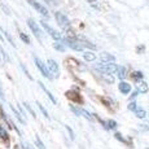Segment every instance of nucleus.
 I'll return each instance as SVG.
<instances>
[{
    "label": "nucleus",
    "mask_w": 149,
    "mask_h": 149,
    "mask_svg": "<svg viewBox=\"0 0 149 149\" xmlns=\"http://www.w3.org/2000/svg\"><path fill=\"white\" fill-rule=\"evenodd\" d=\"M117 127V122L116 121H113V119H109L108 121V128H116Z\"/></svg>",
    "instance_id": "obj_24"
},
{
    "label": "nucleus",
    "mask_w": 149,
    "mask_h": 149,
    "mask_svg": "<svg viewBox=\"0 0 149 149\" xmlns=\"http://www.w3.org/2000/svg\"><path fill=\"white\" fill-rule=\"evenodd\" d=\"M119 91H121L123 95H128L131 92V86L126 82H121L119 83Z\"/></svg>",
    "instance_id": "obj_13"
},
{
    "label": "nucleus",
    "mask_w": 149,
    "mask_h": 149,
    "mask_svg": "<svg viewBox=\"0 0 149 149\" xmlns=\"http://www.w3.org/2000/svg\"><path fill=\"white\" fill-rule=\"evenodd\" d=\"M135 114H136L137 118H140V119H143V118H145V117H147V111H145L143 108H137L135 110Z\"/></svg>",
    "instance_id": "obj_15"
},
{
    "label": "nucleus",
    "mask_w": 149,
    "mask_h": 149,
    "mask_svg": "<svg viewBox=\"0 0 149 149\" xmlns=\"http://www.w3.org/2000/svg\"><path fill=\"white\" fill-rule=\"evenodd\" d=\"M100 58H101L102 62H108V64H111V62L116 60V57H114L113 54L108 53V52H101V53H100Z\"/></svg>",
    "instance_id": "obj_12"
},
{
    "label": "nucleus",
    "mask_w": 149,
    "mask_h": 149,
    "mask_svg": "<svg viewBox=\"0 0 149 149\" xmlns=\"http://www.w3.org/2000/svg\"><path fill=\"white\" fill-rule=\"evenodd\" d=\"M116 137H117V139H118V140H121L122 143H127V141H126V140L122 137V135H121V134H119V132H117V134H116Z\"/></svg>",
    "instance_id": "obj_28"
},
{
    "label": "nucleus",
    "mask_w": 149,
    "mask_h": 149,
    "mask_svg": "<svg viewBox=\"0 0 149 149\" xmlns=\"http://www.w3.org/2000/svg\"><path fill=\"white\" fill-rule=\"evenodd\" d=\"M54 48H56L57 51H60V52H64V51H65L64 48H62L61 45H58V44H54Z\"/></svg>",
    "instance_id": "obj_29"
},
{
    "label": "nucleus",
    "mask_w": 149,
    "mask_h": 149,
    "mask_svg": "<svg viewBox=\"0 0 149 149\" xmlns=\"http://www.w3.org/2000/svg\"><path fill=\"white\" fill-rule=\"evenodd\" d=\"M24 107L27 109V110H29V113H30L31 116L34 117V118H36V113L33 110V109H31V107H30V104H29V102H24Z\"/></svg>",
    "instance_id": "obj_22"
},
{
    "label": "nucleus",
    "mask_w": 149,
    "mask_h": 149,
    "mask_svg": "<svg viewBox=\"0 0 149 149\" xmlns=\"http://www.w3.org/2000/svg\"><path fill=\"white\" fill-rule=\"evenodd\" d=\"M39 86H40V88H42V90H43V91H44V92H45V93H47V95H48V97H49V100H51V101H52V102H53V104H57V100H56V99H54V97H53V95H52V93H51V92H49V91H48V90H47V87H45V86H44V84H43V83H42V82H39Z\"/></svg>",
    "instance_id": "obj_14"
},
{
    "label": "nucleus",
    "mask_w": 149,
    "mask_h": 149,
    "mask_svg": "<svg viewBox=\"0 0 149 149\" xmlns=\"http://www.w3.org/2000/svg\"><path fill=\"white\" fill-rule=\"evenodd\" d=\"M19 36H21V40H22V42H25V43H27V44H30V39H29V36L26 35V34L22 33Z\"/></svg>",
    "instance_id": "obj_25"
},
{
    "label": "nucleus",
    "mask_w": 149,
    "mask_h": 149,
    "mask_svg": "<svg viewBox=\"0 0 149 149\" xmlns=\"http://www.w3.org/2000/svg\"><path fill=\"white\" fill-rule=\"evenodd\" d=\"M83 57H84L86 61H93V60L96 58V56H95V54H93L92 52H84Z\"/></svg>",
    "instance_id": "obj_17"
},
{
    "label": "nucleus",
    "mask_w": 149,
    "mask_h": 149,
    "mask_svg": "<svg viewBox=\"0 0 149 149\" xmlns=\"http://www.w3.org/2000/svg\"><path fill=\"white\" fill-rule=\"evenodd\" d=\"M64 43L66 45H69L71 49H75V51H83L86 47H90L91 49H95V45L88 43V42H86V40H82V39L70 38V39H65Z\"/></svg>",
    "instance_id": "obj_1"
},
{
    "label": "nucleus",
    "mask_w": 149,
    "mask_h": 149,
    "mask_svg": "<svg viewBox=\"0 0 149 149\" xmlns=\"http://www.w3.org/2000/svg\"><path fill=\"white\" fill-rule=\"evenodd\" d=\"M95 69L104 74H113L116 71H118V66L114 64H96Z\"/></svg>",
    "instance_id": "obj_2"
},
{
    "label": "nucleus",
    "mask_w": 149,
    "mask_h": 149,
    "mask_svg": "<svg viewBox=\"0 0 149 149\" xmlns=\"http://www.w3.org/2000/svg\"><path fill=\"white\" fill-rule=\"evenodd\" d=\"M10 109H12V111H13V113H14V116H16V118H17V119H18V121H19V122H21V123H25V119H24V118H22V116H21V114H19V113H18V110H16V109H14V108H13V105H10Z\"/></svg>",
    "instance_id": "obj_18"
},
{
    "label": "nucleus",
    "mask_w": 149,
    "mask_h": 149,
    "mask_svg": "<svg viewBox=\"0 0 149 149\" xmlns=\"http://www.w3.org/2000/svg\"><path fill=\"white\" fill-rule=\"evenodd\" d=\"M70 109L73 110V113H75V114H77V116H82V117H84V118H87V121L93 122L92 116H91V114L88 113L87 110H83V109H79V108L74 107V105H70Z\"/></svg>",
    "instance_id": "obj_8"
},
{
    "label": "nucleus",
    "mask_w": 149,
    "mask_h": 149,
    "mask_svg": "<svg viewBox=\"0 0 149 149\" xmlns=\"http://www.w3.org/2000/svg\"><path fill=\"white\" fill-rule=\"evenodd\" d=\"M47 64H48V70H49V73L51 74H53V75H56V77H58V73H60V69H58V64H57L54 60L52 58H49L47 61Z\"/></svg>",
    "instance_id": "obj_9"
},
{
    "label": "nucleus",
    "mask_w": 149,
    "mask_h": 149,
    "mask_svg": "<svg viewBox=\"0 0 149 149\" xmlns=\"http://www.w3.org/2000/svg\"><path fill=\"white\" fill-rule=\"evenodd\" d=\"M42 26L44 27V30L47 31V33L49 34L51 36H52V38L54 39V40H61V39H62V38H61V34H60L58 31H56V30H54V29H52V27L49 26V25L44 24V21H42Z\"/></svg>",
    "instance_id": "obj_5"
},
{
    "label": "nucleus",
    "mask_w": 149,
    "mask_h": 149,
    "mask_svg": "<svg viewBox=\"0 0 149 149\" xmlns=\"http://www.w3.org/2000/svg\"><path fill=\"white\" fill-rule=\"evenodd\" d=\"M27 1L30 3V5H31V7H34V8H35V9L38 10V12L40 13L42 16L48 17V14H49V13H48L47 8H45V7H43V5L40 4V3H38V1H36V0H27Z\"/></svg>",
    "instance_id": "obj_6"
},
{
    "label": "nucleus",
    "mask_w": 149,
    "mask_h": 149,
    "mask_svg": "<svg viewBox=\"0 0 149 149\" xmlns=\"http://www.w3.org/2000/svg\"><path fill=\"white\" fill-rule=\"evenodd\" d=\"M65 128H66V130H68V132L70 134V137H71V140H74V134H73V130H71V128L69 127V126H65Z\"/></svg>",
    "instance_id": "obj_27"
},
{
    "label": "nucleus",
    "mask_w": 149,
    "mask_h": 149,
    "mask_svg": "<svg viewBox=\"0 0 149 149\" xmlns=\"http://www.w3.org/2000/svg\"><path fill=\"white\" fill-rule=\"evenodd\" d=\"M27 24H29V27L31 29V31L34 33V35L36 36V39H38V40H42V31H40V29L38 27L36 22L30 18V19H27Z\"/></svg>",
    "instance_id": "obj_7"
},
{
    "label": "nucleus",
    "mask_w": 149,
    "mask_h": 149,
    "mask_svg": "<svg viewBox=\"0 0 149 149\" xmlns=\"http://www.w3.org/2000/svg\"><path fill=\"white\" fill-rule=\"evenodd\" d=\"M36 105H38V108H39V109H40V111H42V114H43V116H44V117H45V118H49V116H48L47 110H45V109H44V108H43V105L40 104V102H38V101H36Z\"/></svg>",
    "instance_id": "obj_23"
},
{
    "label": "nucleus",
    "mask_w": 149,
    "mask_h": 149,
    "mask_svg": "<svg viewBox=\"0 0 149 149\" xmlns=\"http://www.w3.org/2000/svg\"><path fill=\"white\" fill-rule=\"evenodd\" d=\"M22 148H24V149H31L30 147H27V145H24V144H22Z\"/></svg>",
    "instance_id": "obj_30"
},
{
    "label": "nucleus",
    "mask_w": 149,
    "mask_h": 149,
    "mask_svg": "<svg viewBox=\"0 0 149 149\" xmlns=\"http://www.w3.org/2000/svg\"><path fill=\"white\" fill-rule=\"evenodd\" d=\"M0 137H1V139H4L5 141H8V140H9V136H8L7 131H5L3 127H0Z\"/></svg>",
    "instance_id": "obj_21"
},
{
    "label": "nucleus",
    "mask_w": 149,
    "mask_h": 149,
    "mask_svg": "<svg viewBox=\"0 0 149 149\" xmlns=\"http://www.w3.org/2000/svg\"><path fill=\"white\" fill-rule=\"evenodd\" d=\"M66 97L69 100H71V101H77V102H83V100H82V96L79 95L78 92H75V91H68L66 93Z\"/></svg>",
    "instance_id": "obj_10"
},
{
    "label": "nucleus",
    "mask_w": 149,
    "mask_h": 149,
    "mask_svg": "<svg viewBox=\"0 0 149 149\" xmlns=\"http://www.w3.org/2000/svg\"><path fill=\"white\" fill-rule=\"evenodd\" d=\"M126 70H127V69L123 68V66L118 68V77H119V79H125L126 78Z\"/></svg>",
    "instance_id": "obj_19"
},
{
    "label": "nucleus",
    "mask_w": 149,
    "mask_h": 149,
    "mask_svg": "<svg viewBox=\"0 0 149 149\" xmlns=\"http://www.w3.org/2000/svg\"><path fill=\"white\" fill-rule=\"evenodd\" d=\"M54 16H56V21L58 22L60 26H62L64 29H68L70 26V21H69V18L65 16V14H62L61 12H56Z\"/></svg>",
    "instance_id": "obj_4"
},
{
    "label": "nucleus",
    "mask_w": 149,
    "mask_h": 149,
    "mask_svg": "<svg viewBox=\"0 0 149 149\" xmlns=\"http://www.w3.org/2000/svg\"><path fill=\"white\" fill-rule=\"evenodd\" d=\"M35 145H36V147H38L39 149H47V148H45V147H44V144H43V143H42L40 137H39L38 135H36V136H35Z\"/></svg>",
    "instance_id": "obj_20"
},
{
    "label": "nucleus",
    "mask_w": 149,
    "mask_h": 149,
    "mask_svg": "<svg viewBox=\"0 0 149 149\" xmlns=\"http://www.w3.org/2000/svg\"><path fill=\"white\" fill-rule=\"evenodd\" d=\"M35 64H36V68L39 69V71H40V74L43 77H45L47 79H52V75H51L49 70H48V68L44 65V62L42 61L40 58H38V57H35Z\"/></svg>",
    "instance_id": "obj_3"
},
{
    "label": "nucleus",
    "mask_w": 149,
    "mask_h": 149,
    "mask_svg": "<svg viewBox=\"0 0 149 149\" xmlns=\"http://www.w3.org/2000/svg\"><path fill=\"white\" fill-rule=\"evenodd\" d=\"M131 78L134 79V81H141L143 79V74L140 73V71H132V73H131Z\"/></svg>",
    "instance_id": "obj_16"
},
{
    "label": "nucleus",
    "mask_w": 149,
    "mask_h": 149,
    "mask_svg": "<svg viewBox=\"0 0 149 149\" xmlns=\"http://www.w3.org/2000/svg\"><path fill=\"white\" fill-rule=\"evenodd\" d=\"M136 87H137V93H147L148 92V84L143 81V79L136 82Z\"/></svg>",
    "instance_id": "obj_11"
},
{
    "label": "nucleus",
    "mask_w": 149,
    "mask_h": 149,
    "mask_svg": "<svg viewBox=\"0 0 149 149\" xmlns=\"http://www.w3.org/2000/svg\"><path fill=\"white\" fill-rule=\"evenodd\" d=\"M137 109V107H136V104L135 102H131V104H128V110H131V111H135Z\"/></svg>",
    "instance_id": "obj_26"
}]
</instances>
